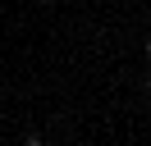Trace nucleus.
<instances>
[{
  "mask_svg": "<svg viewBox=\"0 0 151 146\" xmlns=\"http://www.w3.org/2000/svg\"><path fill=\"white\" fill-rule=\"evenodd\" d=\"M23 146H46V142H41V137H28V142H23Z\"/></svg>",
  "mask_w": 151,
  "mask_h": 146,
  "instance_id": "nucleus-1",
  "label": "nucleus"
},
{
  "mask_svg": "<svg viewBox=\"0 0 151 146\" xmlns=\"http://www.w3.org/2000/svg\"><path fill=\"white\" fill-rule=\"evenodd\" d=\"M147 59H151V36H147Z\"/></svg>",
  "mask_w": 151,
  "mask_h": 146,
  "instance_id": "nucleus-2",
  "label": "nucleus"
},
{
  "mask_svg": "<svg viewBox=\"0 0 151 146\" xmlns=\"http://www.w3.org/2000/svg\"><path fill=\"white\" fill-rule=\"evenodd\" d=\"M37 5H55V0H37Z\"/></svg>",
  "mask_w": 151,
  "mask_h": 146,
  "instance_id": "nucleus-3",
  "label": "nucleus"
},
{
  "mask_svg": "<svg viewBox=\"0 0 151 146\" xmlns=\"http://www.w3.org/2000/svg\"><path fill=\"white\" fill-rule=\"evenodd\" d=\"M147 87H151V69H147Z\"/></svg>",
  "mask_w": 151,
  "mask_h": 146,
  "instance_id": "nucleus-4",
  "label": "nucleus"
}]
</instances>
